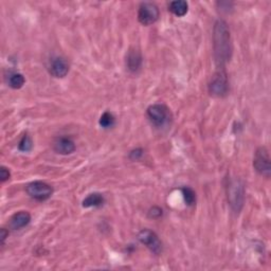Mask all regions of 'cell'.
Instances as JSON below:
<instances>
[{
  "label": "cell",
  "instance_id": "cell-1",
  "mask_svg": "<svg viewBox=\"0 0 271 271\" xmlns=\"http://www.w3.org/2000/svg\"><path fill=\"white\" fill-rule=\"evenodd\" d=\"M214 58L218 68H224L232 56V41L230 30L223 19L216 20L213 28Z\"/></svg>",
  "mask_w": 271,
  "mask_h": 271
},
{
  "label": "cell",
  "instance_id": "cell-2",
  "mask_svg": "<svg viewBox=\"0 0 271 271\" xmlns=\"http://www.w3.org/2000/svg\"><path fill=\"white\" fill-rule=\"evenodd\" d=\"M228 200L234 212L242 210L245 201V187L239 179L231 180L228 185Z\"/></svg>",
  "mask_w": 271,
  "mask_h": 271
},
{
  "label": "cell",
  "instance_id": "cell-3",
  "mask_svg": "<svg viewBox=\"0 0 271 271\" xmlns=\"http://www.w3.org/2000/svg\"><path fill=\"white\" fill-rule=\"evenodd\" d=\"M229 91V82L227 74L224 68H218L214 76L211 79L209 84V92L211 96L217 98H224L228 95Z\"/></svg>",
  "mask_w": 271,
  "mask_h": 271
},
{
  "label": "cell",
  "instance_id": "cell-4",
  "mask_svg": "<svg viewBox=\"0 0 271 271\" xmlns=\"http://www.w3.org/2000/svg\"><path fill=\"white\" fill-rule=\"evenodd\" d=\"M148 118L157 127H163L171 121V111L163 104H154L147 110Z\"/></svg>",
  "mask_w": 271,
  "mask_h": 271
},
{
  "label": "cell",
  "instance_id": "cell-5",
  "mask_svg": "<svg viewBox=\"0 0 271 271\" xmlns=\"http://www.w3.org/2000/svg\"><path fill=\"white\" fill-rule=\"evenodd\" d=\"M28 195L37 201H46L53 194L52 186L43 181H33L27 185Z\"/></svg>",
  "mask_w": 271,
  "mask_h": 271
},
{
  "label": "cell",
  "instance_id": "cell-6",
  "mask_svg": "<svg viewBox=\"0 0 271 271\" xmlns=\"http://www.w3.org/2000/svg\"><path fill=\"white\" fill-rule=\"evenodd\" d=\"M253 168L259 175L266 177V178L270 177V156L266 148L262 147L256 150L253 158Z\"/></svg>",
  "mask_w": 271,
  "mask_h": 271
},
{
  "label": "cell",
  "instance_id": "cell-7",
  "mask_svg": "<svg viewBox=\"0 0 271 271\" xmlns=\"http://www.w3.org/2000/svg\"><path fill=\"white\" fill-rule=\"evenodd\" d=\"M159 9L153 3H143L139 7L138 20L143 26H151L159 18Z\"/></svg>",
  "mask_w": 271,
  "mask_h": 271
},
{
  "label": "cell",
  "instance_id": "cell-8",
  "mask_svg": "<svg viewBox=\"0 0 271 271\" xmlns=\"http://www.w3.org/2000/svg\"><path fill=\"white\" fill-rule=\"evenodd\" d=\"M138 239L141 244L147 246L150 251L156 255L162 252V243L158 235L150 229H143L138 234Z\"/></svg>",
  "mask_w": 271,
  "mask_h": 271
},
{
  "label": "cell",
  "instance_id": "cell-9",
  "mask_svg": "<svg viewBox=\"0 0 271 271\" xmlns=\"http://www.w3.org/2000/svg\"><path fill=\"white\" fill-rule=\"evenodd\" d=\"M48 70L52 77L56 79H62L68 75L69 64L64 57L56 56L50 60Z\"/></svg>",
  "mask_w": 271,
  "mask_h": 271
},
{
  "label": "cell",
  "instance_id": "cell-10",
  "mask_svg": "<svg viewBox=\"0 0 271 271\" xmlns=\"http://www.w3.org/2000/svg\"><path fill=\"white\" fill-rule=\"evenodd\" d=\"M76 149V143L67 137L57 138L53 143L54 152L59 155H71L72 153H75Z\"/></svg>",
  "mask_w": 271,
  "mask_h": 271
},
{
  "label": "cell",
  "instance_id": "cell-11",
  "mask_svg": "<svg viewBox=\"0 0 271 271\" xmlns=\"http://www.w3.org/2000/svg\"><path fill=\"white\" fill-rule=\"evenodd\" d=\"M143 62V57L141 52L137 49H130L128 51V53L126 55V67L127 69L134 74V72H138Z\"/></svg>",
  "mask_w": 271,
  "mask_h": 271
},
{
  "label": "cell",
  "instance_id": "cell-12",
  "mask_svg": "<svg viewBox=\"0 0 271 271\" xmlns=\"http://www.w3.org/2000/svg\"><path fill=\"white\" fill-rule=\"evenodd\" d=\"M30 222V213L27 211H19L11 217V220H10V227H11L13 230H20V229L27 227Z\"/></svg>",
  "mask_w": 271,
  "mask_h": 271
},
{
  "label": "cell",
  "instance_id": "cell-13",
  "mask_svg": "<svg viewBox=\"0 0 271 271\" xmlns=\"http://www.w3.org/2000/svg\"><path fill=\"white\" fill-rule=\"evenodd\" d=\"M105 202V198L101 193H91L84 198L82 202L83 208H100Z\"/></svg>",
  "mask_w": 271,
  "mask_h": 271
},
{
  "label": "cell",
  "instance_id": "cell-14",
  "mask_svg": "<svg viewBox=\"0 0 271 271\" xmlns=\"http://www.w3.org/2000/svg\"><path fill=\"white\" fill-rule=\"evenodd\" d=\"M7 83L12 89H20L26 84V79L19 72H10L7 77Z\"/></svg>",
  "mask_w": 271,
  "mask_h": 271
},
{
  "label": "cell",
  "instance_id": "cell-15",
  "mask_svg": "<svg viewBox=\"0 0 271 271\" xmlns=\"http://www.w3.org/2000/svg\"><path fill=\"white\" fill-rule=\"evenodd\" d=\"M169 10L175 16L182 17L189 11V4L184 0H176L170 4Z\"/></svg>",
  "mask_w": 271,
  "mask_h": 271
},
{
  "label": "cell",
  "instance_id": "cell-16",
  "mask_svg": "<svg viewBox=\"0 0 271 271\" xmlns=\"http://www.w3.org/2000/svg\"><path fill=\"white\" fill-rule=\"evenodd\" d=\"M181 193H182L183 200H184V202H185L186 206L193 207L196 204V193L192 189V187H189V186L182 187Z\"/></svg>",
  "mask_w": 271,
  "mask_h": 271
},
{
  "label": "cell",
  "instance_id": "cell-17",
  "mask_svg": "<svg viewBox=\"0 0 271 271\" xmlns=\"http://www.w3.org/2000/svg\"><path fill=\"white\" fill-rule=\"evenodd\" d=\"M114 123H116V118L109 111L104 112L99 120L100 126L103 128H110L113 126Z\"/></svg>",
  "mask_w": 271,
  "mask_h": 271
},
{
  "label": "cell",
  "instance_id": "cell-18",
  "mask_svg": "<svg viewBox=\"0 0 271 271\" xmlns=\"http://www.w3.org/2000/svg\"><path fill=\"white\" fill-rule=\"evenodd\" d=\"M32 148H33L32 139L30 138L29 134H25L24 137L22 138V140H20L19 143H18V150L20 152L28 153V152H30L31 150H32Z\"/></svg>",
  "mask_w": 271,
  "mask_h": 271
},
{
  "label": "cell",
  "instance_id": "cell-19",
  "mask_svg": "<svg viewBox=\"0 0 271 271\" xmlns=\"http://www.w3.org/2000/svg\"><path fill=\"white\" fill-rule=\"evenodd\" d=\"M10 177H11V173H10L9 169H7L6 166H2V168H0V180H2V182H6L7 180H9Z\"/></svg>",
  "mask_w": 271,
  "mask_h": 271
},
{
  "label": "cell",
  "instance_id": "cell-20",
  "mask_svg": "<svg viewBox=\"0 0 271 271\" xmlns=\"http://www.w3.org/2000/svg\"><path fill=\"white\" fill-rule=\"evenodd\" d=\"M149 216L151 218H159L160 216H162V209L159 207H153L149 211Z\"/></svg>",
  "mask_w": 271,
  "mask_h": 271
},
{
  "label": "cell",
  "instance_id": "cell-21",
  "mask_svg": "<svg viewBox=\"0 0 271 271\" xmlns=\"http://www.w3.org/2000/svg\"><path fill=\"white\" fill-rule=\"evenodd\" d=\"M143 153L144 151L142 149H136V150H132L130 153H129V158L131 160H139L142 156H143Z\"/></svg>",
  "mask_w": 271,
  "mask_h": 271
},
{
  "label": "cell",
  "instance_id": "cell-22",
  "mask_svg": "<svg viewBox=\"0 0 271 271\" xmlns=\"http://www.w3.org/2000/svg\"><path fill=\"white\" fill-rule=\"evenodd\" d=\"M9 236V231L6 230L5 228L2 229V235H0V239H2V245L4 246L5 245V242H6V239L7 237Z\"/></svg>",
  "mask_w": 271,
  "mask_h": 271
}]
</instances>
